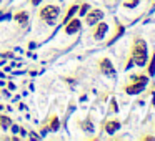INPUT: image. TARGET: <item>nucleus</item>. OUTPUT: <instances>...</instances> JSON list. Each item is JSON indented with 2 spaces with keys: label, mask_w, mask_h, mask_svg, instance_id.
Returning a JSON list of instances; mask_svg holds the SVG:
<instances>
[{
  "label": "nucleus",
  "mask_w": 155,
  "mask_h": 141,
  "mask_svg": "<svg viewBox=\"0 0 155 141\" xmlns=\"http://www.w3.org/2000/svg\"><path fill=\"white\" fill-rule=\"evenodd\" d=\"M98 68H100V71L105 75V77H115V68L114 65H112V61L108 60V58H102L100 61H98Z\"/></svg>",
  "instance_id": "39448f33"
},
{
  "label": "nucleus",
  "mask_w": 155,
  "mask_h": 141,
  "mask_svg": "<svg viewBox=\"0 0 155 141\" xmlns=\"http://www.w3.org/2000/svg\"><path fill=\"white\" fill-rule=\"evenodd\" d=\"M112 110L117 111V103H115V100H112Z\"/></svg>",
  "instance_id": "aec40b11"
},
{
  "label": "nucleus",
  "mask_w": 155,
  "mask_h": 141,
  "mask_svg": "<svg viewBox=\"0 0 155 141\" xmlns=\"http://www.w3.org/2000/svg\"><path fill=\"white\" fill-rule=\"evenodd\" d=\"M102 18H104V12L100 10V8H94V10H88L87 14H85V24L87 25H95L97 22H100Z\"/></svg>",
  "instance_id": "20e7f679"
},
{
  "label": "nucleus",
  "mask_w": 155,
  "mask_h": 141,
  "mask_svg": "<svg viewBox=\"0 0 155 141\" xmlns=\"http://www.w3.org/2000/svg\"><path fill=\"white\" fill-rule=\"evenodd\" d=\"M153 126H155V123H153Z\"/></svg>",
  "instance_id": "4be33fe9"
},
{
  "label": "nucleus",
  "mask_w": 155,
  "mask_h": 141,
  "mask_svg": "<svg viewBox=\"0 0 155 141\" xmlns=\"http://www.w3.org/2000/svg\"><path fill=\"white\" fill-rule=\"evenodd\" d=\"M48 130H50V131H57L58 130V128H60V121H58V116H55V114H54V116H50V118H48Z\"/></svg>",
  "instance_id": "9b49d317"
},
{
  "label": "nucleus",
  "mask_w": 155,
  "mask_h": 141,
  "mask_svg": "<svg viewBox=\"0 0 155 141\" xmlns=\"http://www.w3.org/2000/svg\"><path fill=\"white\" fill-rule=\"evenodd\" d=\"M10 126H12L10 116H7V114H0V128H2V130H8Z\"/></svg>",
  "instance_id": "f8f14e48"
},
{
  "label": "nucleus",
  "mask_w": 155,
  "mask_h": 141,
  "mask_svg": "<svg viewBox=\"0 0 155 141\" xmlns=\"http://www.w3.org/2000/svg\"><path fill=\"white\" fill-rule=\"evenodd\" d=\"M84 130L85 131H88V133H92V131H94V124H92V121L90 120H87L84 123Z\"/></svg>",
  "instance_id": "2eb2a0df"
},
{
  "label": "nucleus",
  "mask_w": 155,
  "mask_h": 141,
  "mask_svg": "<svg viewBox=\"0 0 155 141\" xmlns=\"http://www.w3.org/2000/svg\"><path fill=\"white\" fill-rule=\"evenodd\" d=\"M118 128H120V121L118 120H108L107 123H105V131H107L108 134H114Z\"/></svg>",
  "instance_id": "6e6552de"
},
{
  "label": "nucleus",
  "mask_w": 155,
  "mask_h": 141,
  "mask_svg": "<svg viewBox=\"0 0 155 141\" xmlns=\"http://www.w3.org/2000/svg\"><path fill=\"white\" fill-rule=\"evenodd\" d=\"M130 58L137 67H147V58H148V48L143 38L135 37L132 42V50H130Z\"/></svg>",
  "instance_id": "f257e3e1"
},
{
  "label": "nucleus",
  "mask_w": 155,
  "mask_h": 141,
  "mask_svg": "<svg viewBox=\"0 0 155 141\" xmlns=\"http://www.w3.org/2000/svg\"><path fill=\"white\" fill-rule=\"evenodd\" d=\"M80 27H82V24H80V20L78 18H74L72 17L70 20L65 24V28H64V32L67 35H72V33H77L78 30H80Z\"/></svg>",
  "instance_id": "0eeeda50"
},
{
  "label": "nucleus",
  "mask_w": 155,
  "mask_h": 141,
  "mask_svg": "<svg viewBox=\"0 0 155 141\" xmlns=\"http://www.w3.org/2000/svg\"><path fill=\"white\" fill-rule=\"evenodd\" d=\"M0 4H2V0H0Z\"/></svg>",
  "instance_id": "412c9836"
},
{
  "label": "nucleus",
  "mask_w": 155,
  "mask_h": 141,
  "mask_svg": "<svg viewBox=\"0 0 155 141\" xmlns=\"http://www.w3.org/2000/svg\"><path fill=\"white\" fill-rule=\"evenodd\" d=\"M15 22H17V24H20V25H27V22H28V14H27L25 10L17 12V14H15Z\"/></svg>",
  "instance_id": "9d476101"
},
{
  "label": "nucleus",
  "mask_w": 155,
  "mask_h": 141,
  "mask_svg": "<svg viewBox=\"0 0 155 141\" xmlns=\"http://www.w3.org/2000/svg\"><path fill=\"white\" fill-rule=\"evenodd\" d=\"M28 2H30V5H34V7H35V5H38V4H40L42 0H28Z\"/></svg>",
  "instance_id": "6ab92c4d"
},
{
  "label": "nucleus",
  "mask_w": 155,
  "mask_h": 141,
  "mask_svg": "<svg viewBox=\"0 0 155 141\" xmlns=\"http://www.w3.org/2000/svg\"><path fill=\"white\" fill-rule=\"evenodd\" d=\"M147 83H148V78L145 77V75H134V77L130 78V83L125 85L124 90L127 95H138L145 90Z\"/></svg>",
  "instance_id": "f03ea898"
},
{
  "label": "nucleus",
  "mask_w": 155,
  "mask_h": 141,
  "mask_svg": "<svg viewBox=\"0 0 155 141\" xmlns=\"http://www.w3.org/2000/svg\"><path fill=\"white\" fill-rule=\"evenodd\" d=\"M107 30H108V25L105 24V22H97L94 30H92V37H94L95 40H102V38L105 37V33H107Z\"/></svg>",
  "instance_id": "423d86ee"
},
{
  "label": "nucleus",
  "mask_w": 155,
  "mask_h": 141,
  "mask_svg": "<svg viewBox=\"0 0 155 141\" xmlns=\"http://www.w3.org/2000/svg\"><path fill=\"white\" fill-rule=\"evenodd\" d=\"M87 12H88V5L87 4H84L80 8H78V15H82V17H85V14H87Z\"/></svg>",
  "instance_id": "f3484780"
},
{
  "label": "nucleus",
  "mask_w": 155,
  "mask_h": 141,
  "mask_svg": "<svg viewBox=\"0 0 155 141\" xmlns=\"http://www.w3.org/2000/svg\"><path fill=\"white\" fill-rule=\"evenodd\" d=\"M124 32H125V27H124L122 24H118V22H117V27H115V33L110 37V40H108L107 43H108V45H110V43H114V42L117 40L118 37H122V35H124Z\"/></svg>",
  "instance_id": "1a4fd4ad"
},
{
  "label": "nucleus",
  "mask_w": 155,
  "mask_h": 141,
  "mask_svg": "<svg viewBox=\"0 0 155 141\" xmlns=\"http://www.w3.org/2000/svg\"><path fill=\"white\" fill-rule=\"evenodd\" d=\"M58 14H60V8H58L57 5H45V7H42L40 12H38V18H40L42 22H45V24H48V25H54L55 20L58 18Z\"/></svg>",
  "instance_id": "7ed1b4c3"
},
{
  "label": "nucleus",
  "mask_w": 155,
  "mask_h": 141,
  "mask_svg": "<svg viewBox=\"0 0 155 141\" xmlns=\"http://www.w3.org/2000/svg\"><path fill=\"white\" fill-rule=\"evenodd\" d=\"M147 71H148V77H153L155 75V53L152 55V60H150V63H148V67H147Z\"/></svg>",
  "instance_id": "4468645a"
},
{
  "label": "nucleus",
  "mask_w": 155,
  "mask_h": 141,
  "mask_svg": "<svg viewBox=\"0 0 155 141\" xmlns=\"http://www.w3.org/2000/svg\"><path fill=\"white\" fill-rule=\"evenodd\" d=\"M138 2H140V0H130V2H125L124 7H127V8H134V7H137V5H138Z\"/></svg>",
  "instance_id": "dca6fc26"
},
{
  "label": "nucleus",
  "mask_w": 155,
  "mask_h": 141,
  "mask_svg": "<svg viewBox=\"0 0 155 141\" xmlns=\"http://www.w3.org/2000/svg\"><path fill=\"white\" fill-rule=\"evenodd\" d=\"M140 139H143V141H145V139H147V141H153L155 138H153V136H150V134H143V136H142Z\"/></svg>",
  "instance_id": "a211bd4d"
},
{
  "label": "nucleus",
  "mask_w": 155,
  "mask_h": 141,
  "mask_svg": "<svg viewBox=\"0 0 155 141\" xmlns=\"http://www.w3.org/2000/svg\"><path fill=\"white\" fill-rule=\"evenodd\" d=\"M77 12H78V5H70V7H68V10H67V15H65V18H64V22H62V24L65 25L75 14H77Z\"/></svg>",
  "instance_id": "ddd939ff"
}]
</instances>
